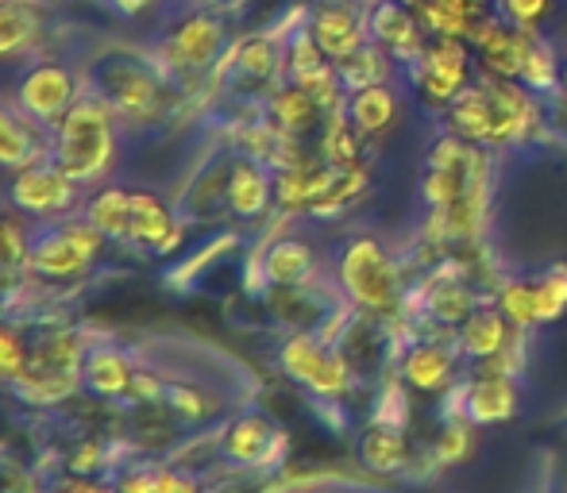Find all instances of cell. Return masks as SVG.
Listing matches in <instances>:
<instances>
[{
    "label": "cell",
    "mask_w": 567,
    "mask_h": 493,
    "mask_svg": "<svg viewBox=\"0 0 567 493\" xmlns=\"http://www.w3.org/2000/svg\"><path fill=\"white\" fill-rule=\"evenodd\" d=\"M475 440H478V424H471L467 417H452L433 443V463L436 466H463L471 455H475Z\"/></svg>",
    "instance_id": "31"
},
{
    "label": "cell",
    "mask_w": 567,
    "mask_h": 493,
    "mask_svg": "<svg viewBox=\"0 0 567 493\" xmlns=\"http://www.w3.org/2000/svg\"><path fill=\"white\" fill-rule=\"evenodd\" d=\"M225 43H228L225 20L213 15L209 8H194V12H186L163 35V43H158V66L178 77L202 74V70H209L220 59Z\"/></svg>",
    "instance_id": "7"
},
{
    "label": "cell",
    "mask_w": 567,
    "mask_h": 493,
    "mask_svg": "<svg viewBox=\"0 0 567 493\" xmlns=\"http://www.w3.org/2000/svg\"><path fill=\"white\" fill-rule=\"evenodd\" d=\"M425 308L433 321L460 328V324L475 313V293H471V285L463 282V277H436L433 290H429Z\"/></svg>",
    "instance_id": "29"
},
{
    "label": "cell",
    "mask_w": 567,
    "mask_h": 493,
    "mask_svg": "<svg viewBox=\"0 0 567 493\" xmlns=\"http://www.w3.org/2000/svg\"><path fill=\"white\" fill-rule=\"evenodd\" d=\"M313 246L301 243V240H278L267 246L262 254V277L270 285H286V290H298L313 277Z\"/></svg>",
    "instance_id": "24"
},
{
    "label": "cell",
    "mask_w": 567,
    "mask_h": 493,
    "mask_svg": "<svg viewBox=\"0 0 567 493\" xmlns=\"http://www.w3.org/2000/svg\"><path fill=\"white\" fill-rule=\"evenodd\" d=\"M97 459H101L97 443H90V448H82V451H78V455H74V463H70V466H74V474H78V479H85V474H93V471H97Z\"/></svg>",
    "instance_id": "41"
},
{
    "label": "cell",
    "mask_w": 567,
    "mask_h": 493,
    "mask_svg": "<svg viewBox=\"0 0 567 493\" xmlns=\"http://www.w3.org/2000/svg\"><path fill=\"white\" fill-rule=\"evenodd\" d=\"M560 62H556V51L545 43V39H537L533 43V51H529V59H525V66H522V77L517 82L525 85V90H533V93H553L556 85H560Z\"/></svg>",
    "instance_id": "33"
},
{
    "label": "cell",
    "mask_w": 567,
    "mask_h": 493,
    "mask_svg": "<svg viewBox=\"0 0 567 493\" xmlns=\"http://www.w3.org/2000/svg\"><path fill=\"white\" fill-rule=\"evenodd\" d=\"M23 367H28V344L20 339V332L0 324V381H16Z\"/></svg>",
    "instance_id": "38"
},
{
    "label": "cell",
    "mask_w": 567,
    "mask_h": 493,
    "mask_svg": "<svg viewBox=\"0 0 567 493\" xmlns=\"http://www.w3.org/2000/svg\"><path fill=\"white\" fill-rule=\"evenodd\" d=\"M171 409L186 420H205L209 417V401H205L202 389H189V386H174L171 389Z\"/></svg>",
    "instance_id": "39"
},
{
    "label": "cell",
    "mask_w": 567,
    "mask_h": 493,
    "mask_svg": "<svg viewBox=\"0 0 567 493\" xmlns=\"http://www.w3.org/2000/svg\"><path fill=\"white\" fill-rule=\"evenodd\" d=\"M78 97H82V77L62 59H31L16 82V105L47 132H54V124L74 108Z\"/></svg>",
    "instance_id": "6"
},
{
    "label": "cell",
    "mask_w": 567,
    "mask_h": 493,
    "mask_svg": "<svg viewBox=\"0 0 567 493\" xmlns=\"http://www.w3.org/2000/svg\"><path fill=\"white\" fill-rule=\"evenodd\" d=\"M494 305L502 308L514 328L529 332V328H540V305H537V282L533 277H509L506 285H498L494 293Z\"/></svg>",
    "instance_id": "30"
},
{
    "label": "cell",
    "mask_w": 567,
    "mask_h": 493,
    "mask_svg": "<svg viewBox=\"0 0 567 493\" xmlns=\"http://www.w3.org/2000/svg\"><path fill=\"white\" fill-rule=\"evenodd\" d=\"M467 46L463 39H444L433 35V43H425L417 59V90L433 105H452L463 90H467Z\"/></svg>",
    "instance_id": "10"
},
{
    "label": "cell",
    "mask_w": 567,
    "mask_h": 493,
    "mask_svg": "<svg viewBox=\"0 0 567 493\" xmlns=\"http://www.w3.org/2000/svg\"><path fill=\"white\" fill-rule=\"evenodd\" d=\"M116 493H158V471H132L124 482H120V490Z\"/></svg>",
    "instance_id": "40"
},
{
    "label": "cell",
    "mask_w": 567,
    "mask_h": 493,
    "mask_svg": "<svg viewBox=\"0 0 567 493\" xmlns=\"http://www.w3.org/2000/svg\"><path fill=\"white\" fill-rule=\"evenodd\" d=\"M62 493H113V490L93 486V482H85V479H74V482H70V486H62Z\"/></svg>",
    "instance_id": "42"
},
{
    "label": "cell",
    "mask_w": 567,
    "mask_h": 493,
    "mask_svg": "<svg viewBox=\"0 0 567 493\" xmlns=\"http://www.w3.org/2000/svg\"><path fill=\"white\" fill-rule=\"evenodd\" d=\"M105 243L109 240L85 217L47 220L43 232L31 240L28 266L39 277H51V282H74L93 266V259H97Z\"/></svg>",
    "instance_id": "4"
},
{
    "label": "cell",
    "mask_w": 567,
    "mask_h": 493,
    "mask_svg": "<svg viewBox=\"0 0 567 493\" xmlns=\"http://www.w3.org/2000/svg\"><path fill=\"white\" fill-rule=\"evenodd\" d=\"M405 397H410V386H405L402 378H390L386 389H382V401H386V405H379V409H374V420H379V424L405 428V424H410V405H405Z\"/></svg>",
    "instance_id": "37"
},
{
    "label": "cell",
    "mask_w": 567,
    "mask_h": 493,
    "mask_svg": "<svg viewBox=\"0 0 567 493\" xmlns=\"http://www.w3.org/2000/svg\"><path fill=\"white\" fill-rule=\"evenodd\" d=\"M514 332L517 328L502 316L498 305L475 308V313L455 328V347H460V355H467L471 363H491L506 352V344L514 339Z\"/></svg>",
    "instance_id": "17"
},
{
    "label": "cell",
    "mask_w": 567,
    "mask_h": 493,
    "mask_svg": "<svg viewBox=\"0 0 567 493\" xmlns=\"http://www.w3.org/2000/svg\"><path fill=\"white\" fill-rule=\"evenodd\" d=\"M275 127L278 132H286V135H301V132H309V127H317V120L324 116V108L317 105V97L306 90V85H298L293 82L290 90H282L275 97Z\"/></svg>",
    "instance_id": "28"
},
{
    "label": "cell",
    "mask_w": 567,
    "mask_h": 493,
    "mask_svg": "<svg viewBox=\"0 0 567 493\" xmlns=\"http://www.w3.org/2000/svg\"><path fill=\"white\" fill-rule=\"evenodd\" d=\"M455 352L460 347L444 344V339H421L410 344V352L398 363V378L417 394H449L455 381Z\"/></svg>",
    "instance_id": "15"
},
{
    "label": "cell",
    "mask_w": 567,
    "mask_h": 493,
    "mask_svg": "<svg viewBox=\"0 0 567 493\" xmlns=\"http://www.w3.org/2000/svg\"><path fill=\"white\" fill-rule=\"evenodd\" d=\"M82 217L97 228L105 240L127 243V228H132V189L124 186H101L97 193L85 201Z\"/></svg>",
    "instance_id": "26"
},
{
    "label": "cell",
    "mask_w": 567,
    "mask_h": 493,
    "mask_svg": "<svg viewBox=\"0 0 567 493\" xmlns=\"http://www.w3.org/2000/svg\"><path fill=\"white\" fill-rule=\"evenodd\" d=\"M90 85L101 101L116 113L124 127H147L163 116L166 108V70L140 54H105L93 62Z\"/></svg>",
    "instance_id": "2"
},
{
    "label": "cell",
    "mask_w": 567,
    "mask_h": 493,
    "mask_svg": "<svg viewBox=\"0 0 567 493\" xmlns=\"http://www.w3.org/2000/svg\"><path fill=\"white\" fill-rule=\"evenodd\" d=\"M522 409V389L514 374H502L491 367H478L475 378H467L460 394V417H467L478 428L509 424Z\"/></svg>",
    "instance_id": "9"
},
{
    "label": "cell",
    "mask_w": 567,
    "mask_h": 493,
    "mask_svg": "<svg viewBox=\"0 0 567 493\" xmlns=\"http://www.w3.org/2000/svg\"><path fill=\"white\" fill-rule=\"evenodd\" d=\"M270 201H275V181H270L267 166L259 158H236L228 170V209L239 220H259L267 217Z\"/></svg>",
    "instance_id": "18"
},
{
    "label": "cell",
    "mask_w": 567,
    "mask_h": 493,
    "mask_svg": "<svg viewBox=\"0 0 567 493\" xmlns=\"http://www.w3.org/2000/svg\"><path fill=\"white\" fill-rule=\"evenodd\" d=\"M340 290L348 293V301L363 313L386 316L402 301V274H398L394 254L386 251L371 235H359V240L343 243L340 262H337Z\"/></svg>",
    "instance_id": "3"
},
{
    "label": "cell",
    "mask_w": 567,
    "mask_h": 493,
    "mask_svg": "<svg viewBox=\"0 0 567 493\" xmlns=\"http://www.w3.org/2000/svg\"><path fill=\"white\" fill-rule=\"evenodd\" d=\"M343 113H348L359 135H382L398 124V97L390 85H367V90L351 93Z\"/></svg>",
    "instance_id": "25"
},
{
    "label": "cell",
    "mask_w": 567,
    "mask_h": 493,
    "mask_svg": "<svg viewBox=\"0 0 567 493\" xmlns=\"http://www.w3.org/2000/svg\"><path fill=\"white\" fill-rule=\"evenodd\" d=\"M537 39L540 35H533V31H522V28H514V23L491 20V15H486V20L475 28V35H471V46H475V59L483 62L486 74L514 77L517 82Z\"/></svg>",
    "instance_id": "11"
},
{
    "label": "cell",
    "mask_w": 567,
    "mask_h": 493,
    "mask_svg": "<svg viewBox=\"0 0 567 493\" xmlns=\"http://www.w3.org/2000/svg\"><path fill=\"white\" fill-rule=\"evenodd\" d=\"M337 74L343 82V90H367V85H386L390 74V51L379 43H363L355 54H348L343 62H337Z\"/></svg>",
    "instance_id": "27"
},
{
    "label": "cell",
    "mask_w": 567,
    "mask_h": 493,
    "mask_svg": "<svg viewBox=\"0 0 567 493\" xmlns=\"http://www.w3.org/2000/svg\"><path fill=\"white\" fill-rule=\"evenodd\" d=\"M127 243L143 246V251L171 254L182 246V224L174 209L155 193V189H132V228H127Z\"/></svg>",
    "instance_id": "12"
},
{
    "label": "cell",
    "mask_w": 567,
    "mask_h": 493,
    "mask_svg": "<svg viewBox=\"0 0 567 493\" xmlns=\"http://www.w3.org/2000/svg\"><path fill=\"white\" fill-rule=\"evenodd\" d=\"M421 28L444 39H471L475 28L486 20L483 0H413Z\"/></svg>",
    "instance_id": "21"
},
{
    "label": "cell",
    "mask_w": 567,
    "mask_h": 493,
    "mask_svg": "<svg viewBox=\"0 0 567 493\" xmlns=\"http://www.w3.org/2000/svg\"><path fill=\"white\" fill-rule=\"evenodd\" d=\"M225 455L236 466H282L286 436L259 412H244L228 424L225 432Z\"/></svg>",
    "instance_id": "13"
},
{
    "label": "cell",
    "mask_w": 567,
    "mask_h": 493,
    "mask_svg": "<svg viewBox=\"0 0 567 493\" xmlns=\"http://www.w3.org/2000/svg\"><path fill=\"white\" fill-rule=\"evenodd\" d=\"M82 381H85V389L97 397H120V394H132L135 367L127 363V355L120 352L116 344H101L85 352Z\"/></svg>",
    "instance_id": "22"
},
{
    "label": "cell",
    "mask_w": 567,
    "mask_h": 493,
    "mask_svg": "<svg viewBox=\"0 0 567 493\" xmlns=\"http://www.w3.org/2000/svg\"><path fill=\"white\" fill-rule=\"evenodd\" d=\"M236 70L244 77H255V82H262V77H270L278 70V43L270 35H251V39H244V43L236 46Z\"/></svg>",
    "instance_id": "32"
},
{
    "label": "cell",
    "mask_w": 567,
    "mask_h": 493,
    "mask_svg": "<svg viewBox=\"0 0 567 493\" xmlns=\"http://www.w3.org/2000/svg\"><path fill=\"white\" fill-rule=\"evenodd\" d=\"M560 82H564V97H567V66H564V74H560Z\"/></svg>",
    "instance_id": "43"
},
{
    "label": "cell",
    "mask_w": 567,
    "mask_h": 493,
    "mask_svg": "<svg viewBox=\"0 0 567 493\" xmlns=\"http://www.w3.org/2000/svg\"><path fill=\"white\" fill-rule=\"evenodd\" d=\"M309 31H313L317 46H321L332 62H343L348 54H355L359 46L367 43L363 20H359L355 8H351L348 0H324V4L313 12Z\"/></svg>",
    "instance_id": "16"
},
{
    "label": "cell",
    "mask_w": 567,
    "mask_h": 493,
    "mask_svg": "<svg viewBox=\"0 0 567 493\" xmlns=\"http://www.w3.org/2000/svg\"><path fill=\"white\" fill-rule=\"evenodd\" d=\"M120 124L116 113L97 97L82 93L66 116L51 132V162L78 186H101L120 158Z\"/></svg>",
    "instance_id": "1"
},
{
    "label": "cell",
    "mask_w": 567,
    "mask_h": 493,
    "mask_svg": "<svg viewBox=\"0 0 567 493\" xmlns=\"http://www.w3.org/2000/svg\"><path fill=\"white\" fill-rule=\"evenodd\" d=\"M553 12V0H498V15L522 31L540 35V20Z\"/></svg>",
    "instance_id": "35"
},
{
    "label": "cell",
    "mask_w": 567,
    "mask_h": 493,
    "mask_svg": "<svg viewBox=\"0 0 567 493\" xmlns=\"http://www.w3.org/2000/svg\"><path fill=\"white\" fill-rule=\"evenodd\" d=\"M367 28H371L374 43L386 46L394 59H421V51H425L421 23L413 20L410 4H402V0H379Z\"/></svg>",
    "instance_id": "19"
},
{
    "label": "cell",
    "mask_w": 567,
    "mask_h": 493,
    "mask_svg": "<svg viewBox=\"0 0 567 493\" xmlns=\"http://www.w3.org/2000/svg\"><path fill=\"white\" fill-rule=\"evenodd\" d=\"M537 282V305H540V324H553L567 313V262H556L545 274L533 277Z\"/></svg>",
    "instance_id": "34"
},
{
    "label": "cell",
    "mask_w": 567,
    "mask_h": 493,
    "mask_svg": "<svg viewBox=\"0 0 567 493\" xmlns=\"http://www.w3.org/2000/svg\"><path fill=\"white\" fill-rule=\"evenodd\" d=\"M359 463L374 474H398L410 466V440L398 424H379L374 420L371 428L359 440Z\"/></svg>",
    "instance_id": "23"
},
{
    "label": "cell",
    "mask_w": 567,
    "mask_h": 493,
    "mask_svg": "<svg viewBox=\"0 0 567 493\" xmlns=\"http://www.w3.org/2000/svg\"><path fill=\"white\" fill-rule=\"evenodd\" d=\"M51 158V132L23 116L20 105L0 101V166L4 170H28V166Z\"/></svg>",
    "instance_id": "14"
},
{
    "label": "cell",
    "mask_w": 567,
    "mask_h": 493,
    "mask_svg": "<svg viewBox=\"0 0 567 493\" xmlns=\"http://www.w3.org/2000/svg\"><path fill=\"white\" fill-rule=\"evenodd\" d=\"M28 251L31 240L23 232V224L16 217L0 212V266H20V262H28Z\"/></svg>",
    "instance_id": "36"
},
{
    "label": "cell",
    "mask_w": 567,
    "mask_h": 493,
    "mask_svg": "<svg viewBox=\"0 0 567 493\" xmlns=\"http://www.w3.org/2000/svg\"><path fill=\"white\" fill-rule=\"evenodd\" d=\"M43 39L39 0H0V62L28 59Z\"/></svg>",
    "instance_id": "20"
},
{
    "label": "cell",
    "mask_w": 567,
    "mask_h": 493,
    "mask_svg": "<svg viewBox=\"0 0 567 493\" xmlns=\"http://www.w3.org/2000/svg\"><path fill=\"white\" fill-rule=\"evenodd\" d=\"M278 363L298 386H306L309 394L324 397V401H337L355 386V367L348 363V355L340 347L324 344L313 332H298V336L286 339Z\"/></svg>",
    "instance_id": "5"
},
{
    "label": "cell",
    "mask_w": 567,
    "mask_h": 493,
    "mask_svg": "<svg viewBox=\"0 0 567 493\" xmlns=\"http://www.w3.org/2000/svg\"><path fill=\"white\" fill-rule=\"evenodd\" d=\"M78 201H82V186L66 178L51 158L20 170V178L12 181V204L31 220H62Z\"/></svg>",
    "instance_id": "8"
}]
</instances>
